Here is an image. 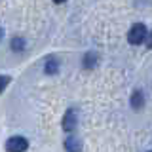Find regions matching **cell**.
<instances>
[{"mask_svg": "<svg viewBox=\"0 0 152 152\" xmlns=\"http://www.w3.org/2000/svg\"><path fill=\"white\" fill-rule=\"evenodd\" d=\"M146 38H148V31H146V27L142 25V23H135V25L129 28V32H127V42L133 44V46L142 44Z\"/></svg>", "mask_w": 152, "mask_h": 152, "instance_id": "1", "label": "cell"}, {"mask_svg": "<svg viewBox=\"0 0 152 152\" xmlns=\"http://www.w3.org/2000/svg\"><path fill=\"white\" fill-rule=\"evenodd\" d=\"M6 148L8 152H25L28 148V141L25 139V137H12V139H8L6 142Z\"/></svg>", "mask_w": 152, "mask_h": 152, "instance_id": "2", "label": "cell"}, {"mask_svg": "<svg viewBox=\"0 0 152 152\" xmlns=\"http://www.w3.org/2000/svg\"><path fill=\"white\" fill-rule=\"evenodd\" d=\"M74 127H76V114H74V110H66L65 118H63V129L74 131Z\"/></svg>", "mask_w": 152, "mask_h": 152, "instance_id": "3", "label": "cell"}, {"mask_svg": "<svg viewBox=\"0 0 152 152\" xmlns=\"http://www.w3.org/2000/svg\"><path fill=\"white\" fill-rule=\"evenodd\" d=\"M65 148L66 152H82V141L78 137H69L65 141Z\"/></svg>", "mask_w": 152, "mask_h": 152, "instance_id": "4", "label": "cell"}, {"mask_svg": "<svg viewBox=\"0 0 152 152\" xmlns=\"http://www.w3.org/2000/svg\"><path fill=\"white\" fill-rule=\"evenodd\" d=\"M142 104H145V97H142V93L137 89V91H133V95H131V107L135 108V110H139V108H142Z\"/></svg>", "mask_w": 152, "mask_h": 152, "instance_id": "5", "label": "cell"}, {"mask_svg": "<svg viewBox=\"0 0 152 152\" xmlns=\"http://www.w3.org/2000/svg\"><path fill=\"white\" fill-rule=\"evenodd\" d=\"M97 61H99V57L97 53H86L84 55V69H95L97 66Z\"/></svg>", "mask_w": 152, "mask_h": 152, "instance_id": "6", "label": "cell"}, {"mask_svg": "<svg viewBox=\"0 0 152 152\" xmlns=\"http://www.w3.org/2000/svg\"><path fill=\"white\" fill-rule=\"evenodd\" d=\"M44 70L48 74H55L57 70H59V61H57L55 57H50V59L46 61V65H44Z\"/></svg>", "mask_w": 152, "mask_h": 152, "instance_id": "7", "label": "cell"}, {"mask_svg": "<svg viewBox=\"0 0 152 152\" xmlns=\"http://www.w3.org/2000/svg\"><path fill=\"white\" fill-rule=\"evenodd\" d=\"M25 44H27L25 38L15 36V38L12 40V50H13V51H23V50H25Z\"/></svg>", "mask_w": 152, "mask_h": 152, "instance_id": "8", "label": "cell"}, {"mask_svg": "<svg viewBox=\"0 0 152 152\" xmlns=\"http://www.w3.org/2000/svg\"><path fill=\"white\" fill-rule=\"evenodd\" d=\"M146 48H152V31H150V34H148V38H146Z\"/></svg>", "mask_w": 152, "mask_h": 152, "instance_id": "9", "label": "cell"}, {"mask_svg": "<svg viewBox=\"0 0 152 152\" xmlns=\"http://www.w3.org/2000/svg\"><path fill=\"white\" fill-rule=\"evenodd\" d=\"M8 82H10V78H8V76H4V78H2V89H6Z\"/></svg>", "mask_w": 152, "mask_h": 152, "instance_id": "10", "label": "cell"}, {"mask_svg": "<svg viewBox=\"0 0 152 152\" xmlns=\"http://www.w3.org/2000/svg\"><path fill=\"white\" fill-rule=\"evenodd\" d=\"M53 2H57V4H61V2H65V0H53Z\"/></svg>", "mask_w": 152, "mask_h": 152, "instance_id": "11", "label": "cell"}]
</instances>
